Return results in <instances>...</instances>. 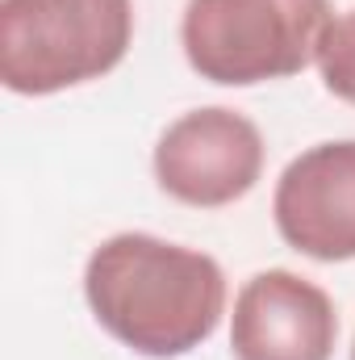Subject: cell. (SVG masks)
Wrapping results in <instances>:
<instances>
[{"label": "cell", "instance_id": "1", "mask_svg": "<svg viewBox=\"0 0 355 360\" xmlns=\"http://www.w3.org/2000/svg\"><path fill=\"white\" fill-rule=\"evenodd\" d=\"M92 319L130 352L176 360L201 348L226 314V272L209 252L147 231H121L84 264Z\"/></svg>", "mask_w": 355, "mask_h": 360}, {"label": "cell", "instance_id": "2", "mask_svg": "<svg viewBox=\"0 0 355 360\" xmlns=\"http://www.w3.org/2000/svg\"><path fill=\"white\" fill-rule=\"evenodd\" d=\"M134 42V0H0V80L55 96L109 76Z\"/></svg>", "mask_w": 355, "mask_h": 360}, {"label": "cell", "instance_id": "3", "mask_svg": "<svg viewBox=\"0 0 355 360\" xmlns=\"http://www.w3.org/2000/svg\"><path fill=\"white\" fill-rule=\"evenodd\" d=\"M330 17V0H188L180 46L201 80L255 89L305 72Z\"/></svg>", "mask_w": 355, "mask_h": 360}, {"label": "cell", "instance_id": "4", "mask_svg": "<svg viewBox=\"0 0 355 360\" xmlns=\"http://www.w3.org/2000/svg\"><path fill=\"white\" fill-rule=\"evenodd\" d=\"M264 134L260 126L226 105L188 109L155 143L159 188L192 210H222L243 201L264 176Z\"/></svg>", "mask_w": 355, "mask_h": 360}, {"label": "cell", "instance_id": "5", "mask_svg": "<svg viewBox=\"0 0 355 360\" xmlns=\"http://www.w3.org/2000/svg\"><path fill=\"white\" fill-rule=\"evenodd\" d=\"M272 218L280 239L322 264L355 260V139L305 147L276 180Z\"/></svg>", "mask_w": 355, "mask_h": 360}, {"label": "cell", "instance_id": "6", "mask_svg": "<svg viewBox=\"0 0 355 360\" xmlns=\"http://www.w3.org/2000/svg\"><path fill=\"white\" fill-rule=\"evenodd\" d=\"M339 314L322 285L288 269H264L243 281L230 314L234 360H330Z\"/></svg>", "mask_w": 355, "mask_h": 360}, {"label": "cell", "instance_id": "7", "mask_svg": "<svg viewBox=\"0 0 355 360\" xmlns=\"http://www.w3.org/2000/svg\"><path fill=\"white\" fill-rule=\"evenodd\" d=\"M314 63L322 72L326 92L339 96V101H347V105H355V8L326 21V30L318 38Z\"/></svg>", "mask_w": 355, "mask_h": 360}, {"label": "cell", "instance_id": "8", "mask_svg": "<svg viewBox=\"0 0 355 360\" xmlns=\"http://www.w3.org/2000/svg\"><path fill=\"white\" fill-rule=\"evenodd\" d=\"M351 360H355V340H351Z\"/></svg>", "mask_w": 355, "mask_h": 360}]
</instances>
